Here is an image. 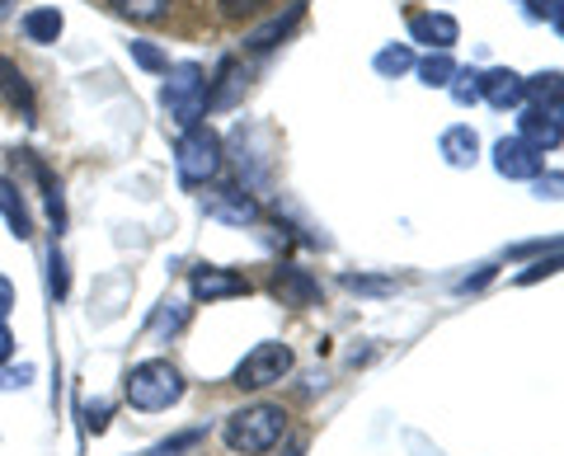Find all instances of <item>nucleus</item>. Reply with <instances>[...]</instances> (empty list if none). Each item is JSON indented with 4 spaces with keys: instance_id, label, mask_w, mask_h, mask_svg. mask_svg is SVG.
Returning a JSON list of instances; mask_svg holds the SVG:
<instances>
[{
    "instance_id": "1",
    "label": "nucleus",
    "mask_w": 564,
    "mask_h": 456,
    "mask_svg": "<svg viewBox=\"0 0 564 456\" xmlns=\"http://www.w3.org/2000/svg\"><path fill=\"white\" fill-rule=\"evenodd\" d=\"M282 433H288V414H282V405H245L236 410L231 419H226V447L240 452V456H263L273 452L282 443Z\"/></svg>"
},
{
    "instance_id": "2",
    "label": "nucleus",
    "mask_w": 564,
    "mask_h": 456,
    "mask_svg": "<svg viewBox=\"0 0 564 456\" xmlns=\"http://www.w3.org/2000/svg\"><path fill=\"white\" fill-rule=\"evenodd\" d=\"M128 405L141 414H155V410H170L184 400V372L165 358H151V362H137L128 372V386H122Z\"/></svg>"
},
{
    "instance_id": "3",
    "label": "nucleus",
    "mask_w": 564,
    "mask_h": 456,
    "mask_svg": "<svg viewBox=\"0 0 564 456\" xmlns=\"http://www.w3.org/2000/svg\"><path fill=\"white\" fill-rule=\"evenodd\" d=\"M174 170H180V184L203 188L221 174V137L207 128V122H193L184 128L180 146H174Z\"/></svg>"
},
{
    "instance_id": "4",
    "label": "nucleus",
    "mask_w": 564,
    "mask_h": 456,
    "mask_svg": "<svg viewBox=\"0 0 564 456\" xmlns=\"http://www.w3.org/2000/svg\"><path fill=\"white\" fill-rule=\"evenodd\" d=\"M161 104L170 109V118L180 128H193L203 113H207V76L198 62H180L165 72V90H161Z\"/></svg>"
},
{
    "instance_id": "5",
    "label": "nucleus",
    "mask_w": 564,
    "mask_h": 456,
    "mask_svg": "<svg viewBox=\"0 0 564 456\" xmlns=\"http://www.w3.org/2000/svg\"><path fill=\"white\" fill-rule=\"evenodd\" d=\"M292 348L288 344H278V339H263V344H254L250 354L240 358V367H236V386L240 391H269V386H278L282 377L292 372Z\"/></svg>"
},
{
    "instance_id": "6",
    "label": "nucleus",
    "mask_w": 564,
    "mask_h": 456,
    "mask_svg": "<svg viewBox=\"0 0 564 456\" xmlns=\"http://www.w3.org/2000/svg\"><path fill=\"white\" fill-rule=\"evenodd\" d=\"M203 213L212 221H221V226H254L259 221V203L240 184H217L212 193H203Z\"/></svg>"
},
{
    "instance_id": "7",
    "label": "nucleus",
    "mask_w": 564,
    "mask_h": 456,
    "mask_svg": "<svg viewBox=\"0 0 564 456\" xmlns=\"http://www.w3.org/2000/svg\"><path fill=\"white\" fill-rule=\"evenodd\" d=\"M188 292L198 296V302H226V296H250V278L236 273V269L203 264V269H193Z\"/></svg>"
},
{
    "instance_id": "8",
    "label": "nucleus",
    "mask_w": 564,
    "mask_h": 456,
    "mask_svg": "<svg viewBox=\"0 0 564 456\" xmlns=\"http://www.w3.org/2000/svg\"><path fill=\"white\" fill-rule=\"evenodd\" d=\"M410 33H414V43L433 47V52H447L456 39H462V24L443 10H423V14H410Z\"/></svg>"
},
{
    "instance_id": "9",
    "label": "nucleus",
    "mask_w": 564,
    "mask_h": 456,
    "mask_svg": "<svg viewBox=\"0 0 564 456\" xmlns=\"http://www.w3.org/2000/svg\"><path fill=\"white\" fill-rule=\"evenodd\" d=\"M518 142H527L536 155L560 146V109H527L518 118Z\"/></svg>"
},
{
    "instance_id": "10",
    "label": "nucleus",
    "mask_w": 564,
    "mask_h": 456,
    "mask_svg": "<svg viewBox=\"0 0 564 456\" xmlns=\"http://www.w3.org/2000/svg\"><path fill=\"white\" fill-rule=\"evenodd\" d=\"M494 170L503 174V180H536L541 174V155L518 142V137H503L499 146H494Z\"/></svg>"
},
{
    "instance_id": "11",
    "label": "nucleus",
    "mask_w": 564,
    "mask_h": 456,
    "mask_svg": "<svg viewBox=\"0 0 564 456\" xmlns=\"http://www.w3.org/2000/svg\"><path fill=\"white\" fill-rule=\"evenodd\" d=\"M273 296L282 306H315V296H321V283L306 273V269H296V264H282L273 273Z\"/></svg>"
},
{
    "instance_id": "12",
    "label": "nucleus",
    "mask_w": 564,
    "mask_h": 456,
    "mask_svg": "<svg viewBox=\"0 0 564 456\" xmlns=\"http://www.w3.org/2000/svg\"><path fill=\"white\" fill-rule=\"evenodd\" d=\"M480 99L494 104V109H518V104L527 99L522 95V76L508 72V66H494V72L480 76Z\"/></svg>"
},
{
    "instance_id": "13",
    "label": "nucleus",
    "mask_w": 564,
    "mask_h": 456,
    "mask_svg": "<svg viewBox=\"0 0 564 456\" xmlns=\"http://www.w3.org/2000/svg\"><path fill=\"white\" fill-rule=\"evenodd\" d=\"M0 95H6L10 109H20L24 122H33V113H39V99H33V85L24 80V72L10 57H0Z\"/></svg>"
},
{
    "instance_id": "14",
    "label": "nucleus",
    "mask_w": 564,
    "mask_h": 456,
    "mask_svg": "<svg viewBox=\"0 0 564 456\" xmlns=\"http://www.w3.org/2000/svg\"><path fill=\"white\" fill-rule=\"evenodd\" d=\"M443 155H447V165L456 170H470L475 161H480V137H475V128H466V122H456V128L443 132Z\"/></svg>"
},
{
    "instance_id": "15",
    "label": "nucleus",
    "mask_w": 564,
    "mask_h": 456,
    "mask_svg": "<svg viewBox=\"0 0 564 456\" xmlns=\"http://www.w3.org/2000/svg\"><path fill=\"white\" fill-rule=\"evenodd\" d=\"M0 217L10 221V236H20V240L33 236L29 203H24V193H20V184H14V180H0Z\"/></svg>"
},
{
    "instance_id": "16",
    "label": "nucleus",
    "mask_w": 564,
    "mask_h": 456,
    "mask_svg": "<svg viewBox=\"0 0 564 456\" xmlns=\"http://www.w3.org/2000/svg\"><path fill=\"white\" fill-rule=\"evenodd\" d=\"M296 20H302V6H288V14H278V20H269L263 29H254L250 39H245V52H269V47H278L296 29Z\"/></svg>"
},
{
    "instance_id": "17",
    "label": "nucleus",
    "mask_w": 564,
    "mask_h": 456,
    "mask_svg": "<svg viewBox=\"0 0 564 456\" xmlns=\"http://www.w3.org/2000/svg\"><path fill=\"white\" fill-rule=\"evenodd\" d=\"M62 29H66V20H62V10H57V6H39V10H29V14H24L29 43H57V39H62Z\"/></svg>"
},
{
    "instance_id": "18",
    "label": "nucleus",
    "mask_w": 564,
    "mask_h": 456,
    "mask_svg": "<svg viewBox=\"0 0 564 456\" xmlns=\"http://www.w3.org/2000/svg\"><path fill=\"white\" fill-rule=\"evenodd\" d=\"M109 6L122 14V20H137V24H155V20H165V10H170V0H109Z\"/></svg>"
},
{
    "instance_id": "19",
    "label": "nucleus",
    "mask_w": 564,
    "mask_h": 456,
    "mask_svg": "<svg viewBox=\"0 0 564 456\" xmlns=\"http://www.w3.org/2000/svg\"><path fill=\"white\" fill-rule=\"evenodd\" d=\"M452 72H456V62L447 57V52H429V57L419 62V80L429 85V90H447Z\"/></svg>"
},
{
    "instance_id": "20",
    "label": "nucleus",
    "mask_w": 564,
    "mask_h": 456,
    "mask_svg": "<svg viewBox=\"0 0 564 456\" xmlns=\"http://www.w3.org/2000/svg\"><path fill=\"white\" fill-rule=\"evenodd\" d=\"M377 76H386V80H395V76H404V72H410V66H414V52L410 47H404V43H391V47H381L377 52Z\"/></svg>"
},
{
    "instance_id": "21",
    "label": "nucleus",
    "mask_w": 564,
    "mask_h": 456,
    "mask_svg": "<svg viewBox=\"0 0 564 456\" xmlns=\"http://www.w3.org/2000/svg\"><path fill=\"white\" fill-rule=\"evenodd\" d=\"M29 155V151H24ZM29 170L39 174V184H43V193H47V213H52V221H66V203H62V188H57V180H52V170L39 161V155H29Z\"/></svg>"
},
{
    "instance_id": "22",
    "label": "nucleus",
    "mask_w": 564,
    "mask_h": 456,
    "mask_svg": "<svg viewBox=\"0 0 564 456\" xmlns=\"http://www.w3.org/2000/svg\"><path fill=\"white\" fill-rule=\"evenodd\" d=\"M522 95H532L541 109H560V72H541L532 80H522Z\"/></svg>"
},
{
    "instance_id": "23",
    "label": "nucleus",
    "mask_w": 564,
    "mask_h": 456,
    "mask_svg": "<svg viewBox=\"0 0 564 456\" xmlns=\"http://www.w3.org/2000/svg\"><path fill=\"white\" fill-rule=\"evenodd\" d=\"M447 90H452V99L462 104H480V72H470V66H456L452 72V80H447Z\"/></svg>"
},
{
    "instance_id": "24",
    "label": "nucleus",
    "mask_w": 564,
    "mask_h": 456,
    "mask_svg": "<svg viewBox=\"0 0 564 456\" xmlns=\"http://www.w3.org/2000/svg\"><path fill=\"white\" fill-rule=\"evenodd\" d=\"M184 325H188V306H180V302H165L161 311H155V321H151L155 335H165V329L174 335V329H184Z\"/></svg>"
},
{
    "instance_id": "25",
    "label": "nucleus",
    "mask_w": 564,
    "mask_h": 456,
    "mask_svg": "<svg viewBox=\"0 0 564 456\" xmlns=\"http://www.w3.org/2000/svg\"><path fill=\"white\" fill-rule=\"evenodd\" d=\"M226 20H254V14H263L273 6V0H217Z\"/></svg>"
},
{
    "instance_id": "26",
    "label": "nucleus",
    "mask_w": 564,
    "mask_h": 456,
    "mask_svg": "<svg viewBox=\"0 0 564 456\" xmlns=\"http://www.w3.org/2000/svg\"><path fill=\"white\" fill-rule=\"evenodd\" d=\"M47 287H52V296H57V302H62V296L70 292V273H66V259H62L57 250L47 254Z\"/></svg>"
},
{
    "instance_id": "27",
    "label": "nucleus",
    "mask_w": 564,
    "mask_h": 456,
    "mask_svg": "<svg viewBox=\"0 0 564 456\" xmlns=\"http://www.w3.org/2000/svg\"><path fill=\"white\" fill-rule=\"evenodd\" d=\"M132 62H137V66H147V72H170L165 52L155 47V43H132Z\"/></svg>"
},
{
    "instance_id": "28",
    "label": "nucleus",
    "mask_w": 564,
    "mask_h": 456,
    "mask_svg": "<svg viewBox=\"0 0 564 456\" xmlns=\"http://www.w3.org/2000/svg\"><path fill=\"white\" fill-rule=\"evenodd\" d=\"M198 443H203V428H188V433H180V437H170V443L151 447L147 456H174V452H188V447H198Z\"/></svg>"
},
{
    "instance_id": "29",
    "label": "nucleus",
    "mask_w": 564,
    "mask_h": 456,
    "mask_svg": "<svg viewBox=\"0 0 564 456\" xmlns=\"http://www.w3.org/2000/svg\"><path fill=\"white\" fill-rule=\"evenodd\" d=\"M33 381V367H10V372H0V391H24V386Z\"/></svg>"
},
{
    "instance_id": "30",
    "label": "nucleus",
    "mask_w": 564,
    "mask_h": 456,
    "mask_svg": "<svg viewBox=\"0 0 564 456\" xmlns=\"http://www.w3.org/2000/svg\"><path fill=\"white\" fill-rule=\"evenodd\" d=\"M551 273H560V254H551V259H541V264H532L527 273H518V283H536V278H551Z\"/></svg>"
},
{
    "instance_id": "31",
    "label": "nucleus",
    "mask_w": 564,
    "mask_h": 456,
    "mask_svg": "<svg viewBox=\"0 0 564 456\" xmlns=\"http://www.w3.org/2000/svg\"><path fill=\"white\" fill-rule=\"evenodd\" d=\"M10 311H14V283H10L6 273H0V321H6Z\"/></svg>"
},
{
    "instance_id": "32",
    "label": "nucleus",
    "mask_w": 564,
    "mask_h": 456,
    "mask_svg": "<svg viewBox=\"0 0 564 456\" xmlns=\"http://www.w3.org/2000/svg\"><path fill=\"white\" fill-rule=\"evenodd\" d=\"M10 354H14V335L6 329V321H0V367L10 362Z\"/></svg>"
},
{
    "instance_id": "33",
    "label": "nucleus",
    "mask_w": 564,
    "mask_h": 456,
    "mask_svg": "<svg viewBox=\"0 0 564 456\" xmlns=\"http://www.w3.org/2000/svg\"><path fill=\"white\" fill-rule=\"evenodd\" d=\"M14 6H20V0H0V20H10Z\"/></svg>"
},
{
    "instance_id": "34",
    "label": "nucleus",
    "mask_w": 564,
    "mask_h": 456,
    "mask_svg": "<svg viewBox=\"0 0 564 456\" xmlns=\"http://www.w3.org/2000/svg\"><path fill=\"white\" fill-rule=\"evenodd\" d=\"M306 452V437H292V447H288V456H302Z\"/></svg>"
}]
</instances>
